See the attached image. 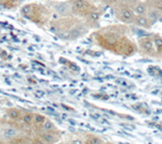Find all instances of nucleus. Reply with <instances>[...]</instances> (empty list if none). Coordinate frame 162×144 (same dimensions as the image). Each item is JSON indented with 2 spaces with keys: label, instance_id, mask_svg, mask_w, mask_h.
I'll return each mask as SVG.
<instances>
[{
  "label": "nucleus",
  "instance_id": "obj_10",
  "mask_svg": "<svg viewBox=\"0 0 162 144\" xmlns=\"http://www.w3.org/2000/svg\"><path fill=\"white\" fill-rule=\"evenodd\" d=\"M122 17H123V19L125 21H130L133 19V13L131 10H125L123 14H122Z\"/></svg>",
  "mask_w": 162,
  "mask_h": 144
},
{
  "label": "nucleus",
  "instance_id": "obj_13",
  "mask_svg": "<svg viewBox=\"0 0 162 144\" xmlns=\"http://www.w3.org/2000/svg\"><path fill=\"white\" fill-rule=\"evenodd\" d=\"M149 16H150V19H151L152 21H156V20L158 19V17H159L158 13L156 12V11H152V12H150Z\"/></svg>",
  "mask_w": 162,
  "mask_h": 144
},
{
  "label": "nucleus",
  "instance_id": "obj_4",
  "mask_svg": "<svg viewBox=\"0 0 162 144\" xmlns=\"http://www.w3.org/2000/svg\"><path fill=\"white\" fill-rule=\"evenodd\" d=\"M7 116L10 118V119H17V118H19L20 116V111L19 110H17V109H9V110H7Z\"/></svg>",
  "mask_w": 162,
  "mask_h": 144
},
{
  "label": "nucleus",
  "instance_id": "obj_1",
  "mask_svg": "<svg viewBox=\"0 0 162 144\" xmlns=\"http://www.w3.org/2000/svg\"><path fill=\"white\" fill-rule=\"evenodd\" d=\"M18 136V130L13 126H4L0 130V137L3 140H12Z\"/></svg>",
  "mask_w": 162,
  "mask_h": 144
},
{
  "label": "nucleus",
  "instance_id": "obj_15",
  "mask_svg": "<svg viewBox=\"0 0 162 144\" xmlns=\"http://www.w3.org/2000/svg\"><path fill=\"white\" fill-rule=\"evenodd\" d=\"M144 11H145V8H144L143 5H138V6L136 7V12L139 13V14L144 13Z\"/></svg>",
  "mask_w": 162,
  "mask_h": 144
},
{
  "label": "nucleus",
  "instance_id": "obj_3",
  "mask_svg": "<svg viewBox=\"0 0 162 144\" xmlns=\"http://www.w3.org/2000/svg\"><path fill=\"white\" fill-rule=\"evenodd\" d=\"M40 128H42V130L45 132H53V130L55 129V126L52 121L46 119L45 122L40 125Z\"/></svg>",
  "mask_w": 162,
  "mask_h": 144
},
{
  "label": "nucleus",
  "instance_id": "obj_17",
  "mask_svg": "<svg viewBox=\"0 0 162 144\" xmlns=\"http://www.w3.org/2000/svg\"><path fill=\"white\" fill-rule=\"evenodd\" d=\"M71 144H84V142L81 139H74L71 141Z\"/></svg>",
  "mask_w": 162,
  "mask_h": 144
},
{
  "label": "nucleus",
  "instance_id": "obj_19",
  "mask_svg": "<svg viewBox=\"0 0 162 144\" xmlns=\"http://www.w3.org/2000/svg\"><path fill=\"white\" fill-rule=\"evenodd\" d=\"M28 11H30V7H28V6H25V7L22 8V12H24V13H27Z\"/></svg>",
  "mask_w": 162,
  "mask_h": 144
},
{
  "label": "nucleus",
  "instance_id": "obj_6",
  "mask_svg": "<svg viewBox=\"0 0 162 144\" xmlns=\"http://www.w3.org/2000/svg\"><path fill=\"white\" fill-rule=\"evenodd\" d=\"M21 120L24 121L25 124H32L33 122V114L32 113H24L22 115Z\"/></svg>",
  "mask_w": 162,
  "mask_h": 144
},
{
  "label": "nucleus",
  "instance_id": "obj_8",
  "mask_svg": "<svg viewBox=\"0 0 162 144\" xmlns=\"http://www.w3.org/2000/svg\"><path fill=\"white\" fill-rule=\"evenodd\" d=\"M142 48L144 50L146 51H152L153 50V43L151 40H144V41L141 43Z\"/></svg>",
  "mask_w": 162,
  "mask_h": 144
},
{
  "label": "nucleus",
  "instance_id": "obj_16",
  "mask_svg": "<svg viewBox=\"0 0 162 144\" xmlns=\"http://www.w3.org/2000/svg\"><path fill=\"white\" fill-rule=\"evenodd\" d=\"M32 144H45V143L40 138H36V139L32 140Z\"/></svg>",
  "mask_w": 162,
  "mask_h": 144
},
{
  "label": "nucleus",
  "instance_id": "obj_7",
  "mask_svg": "<svg viewBox=\"0 0 162 144\" xmlns=\"http://www.w3.org/2000/svg\"><path fill=\"white\" fill-rule=\"evenodd\" d=\"M56 10L59 14H65L68 10V5L66 3H60L56 6Z\"/></svg>",
  "mask_w": 162,
  "mask_h": 144
},
{
  "label": "nucleus",
  "instance_id": "obj_14",
  "mask_svg": "<svg viewBox=\"0 0 162 144\" xmlns=\"http://www.w3.org/2000/svg\"><path fill=\"white\" fill-rule=\"evenodd\" d=\"M155 43H156V45H157L158 50H162V39L159 38V37L155 38Z\"/></svg>",
  "mask_w": 162,
  "mask_h": 144
},
{
  "label": "nucleus",
  "instance_id": "obj_12",
  "mask_svg": "<svg viewBox=\"0 0 162 144\" xmlns=\"http://www.w3.org/2000/svg\"><path fill=\"white\" fill-rule=\"evenodd\" d=\"M137 23H138L139 25H144V26H146V25H147V20H146L145 17H138Z\"/></svg>",
  "mask_w": 162,
  "mask_h": 144
},
{
  "label": "nucleus",
  "instance_id": "obj_2",
  "mask_svg": "<svg viewBox=\"0 0 162 144\" xmlns=\"http://www.w3.org/2000/svg\"><path fill=\"white\" fill-rule=\"evenodd\" d=\"M40 139L44 141V143L53 144L57 141V137L53 132H45V133L40 135Z\"/></svg>",
  "mask_w": 162,
  "mask_h": 144
},
{
  "label": "nucleus",
  "instance_id": "obj_20",
  "mask_svg": "<svg viewBox=\"0 0 162 144\" xmlns=\"http://www.w3.org/2000/svg\"><path fill=\"white\" fill-rule=\"evenodd\" d=\"M106 144H113V143H106Z\"/></svg>",
  "mask_w": 162,
  "mask_h": 144
},
{
  "label": "nucleus",
  "instance_id": "obj_5",
  "mask_svg": "<svg viewBox=\"0 0 162 144\" xmlns=\"http://www.w3.org/2000/svg\"><path fill=\"white\" fill-rule=\"evenodd\" d=\"M86 144H103V142L99 137L91 135V136L87 137V139H86Z\"/></svg>",
  "mask_w": 162,
  "mask_h": 144
},
{
  "label": "nucleus",
  "instance_id": "obj_21",
  "mask_svg": "<svg viewBox=\"0 0 162 144\" xmlns=\"http://www.w3.org/2000/svg\"><path fill=\"white\" fill-rule=\"evenodd\" d=\"M131 1H132V0H131Z\"/></svg>",
  "mask_w": 162,
  "mask_h": 144
},
{
  "label": "nucleus",
  "instance_id": "obj_11",
  "mask_svg": "<svg viewBox=\"0 0 162 144\" xmlns=\"http://www.w3.org/2000/svg\"><path fill=\"white\" fill-rule=\"evenodd\" d=\"M85 5H86V2L84 0H77L74 3V7H76L77 9H82L85 7Z\"/></svg>",
  "mask_w": 162,
  "mask_h": 144
},
{
  "label": "nucleus",
  "instance_id": "obj_18",
  "mask_svg": "<svg viewBox=\"0 0 162 144\" xmlns=\"http://www.w3.org/2000/svg\"><path fill=\"white\" fill-rule=\"evenodd\" d=\"M90 16H91V18H92V19H95V20L98 18V17H99V15H98L97 13H91Z\"/></svg>",
  "mask_w": 162,
  "mask_h": 144
},
{
  "label": "nucleus",
  "instance_id": "obj_9",
  "mask_svg": "<svg viewBox=\"0 0 162 144\" xmlns=\"http://www.w3.org/2000/svg\"><path fill=\"white\" fill-rule=\"evenodd\" d=\"M45 121H46V117L43 116V115H40V114L33 115V122L37 125H42Z\"/></svg>",
  "mask_w": 162,
  "mask_h": 144
}]
</instances>
